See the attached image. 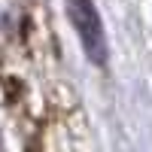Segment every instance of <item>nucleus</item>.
<instances>
[{
    "label": "nucleus",
    "instance_id": "f257e3e1",
    "mask_svg": "<svg viewBox=\"0 0 152 152\" xmlns=\"http://www.w3.org/2000/svg\"><path fill=\"white\" fill-rule=\"evenodd\" d=\"M67 12H70L73 31H76V37H79V43L85 49L88 61H94V64H107L110 46H107L104 21H100L94 3H91V0H67Z\"/></svg>",
    "mask_w": 152,
    "mask_h": 152
}]
</instances>
